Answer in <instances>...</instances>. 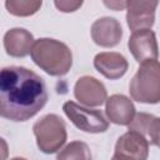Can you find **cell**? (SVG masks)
<instances>
[{"mask_svg":"<svg viewBox=\"0 0 160 160\" xmlns=\"http://www.w3.org/2000/svg\"><path fill=\"white\" fill-rule=\"evenodd\" d=\"M48 102L44 80L24 66H6L0 72V114L11 121H26Z\"/></svg>","mask_w":160,"mask_h":160,"instance_id":"6da1fadb","label":"cell"},{"mask_svg":"<svg viewBox=\"0 0 160 160\" xmlns=\"http://www.w3.org/2000/svg\"><path fill=\"white\" fill-rule=\"evenodd\" d=\"M32 61L51 76H62L72 66L70 48L51 38H40L35 41L30 52Z\"/></svg>","mask_w":160,"mask_h":160,"instance_id":"7a4b0ae2","label":"cell"},{"mask_svg":"<svg viewBox=\"0 0 160 160\" xmlns=\"http://www.w3.org/2000/svg\"><path fill=\"white\" fill-rule=\"evenodd\" d=\"M132 100L141 104H158L160 101V62L149 60L141 62L129 84Z\"/></svg>","mask_w":160,"mask_h":160,"instance_id":"3957f363","label":"cell"},{"mask_svg":"<svg viewBox=\"0 0 160 160\" xmlns=\"http://www.w3.org/2000/svg\"><path fill=\"white\" fill-rule=\"evenodd\" d=\"M36 145L44 154L59 151L68 139L64 120L56 114H48L40 118L32 126Z\"/></svg>","mask_w":160,"mask_h":160,"instance_id":"277c9868","label":"cell"},{"mask_svg":"<svg viewBox=\"0 0 160 160\" xmlns=\"http://www.w3.org/2000/svg\"><path fill=\"white\" fill-rule=\"evenodd\" d=\"M62 110L68 119L80 130L91 134L105 132L109 128V121L100 110L88 109L78 105L74 101H66L62 105Z\"/></svg>","mask_w":160,"mask_h":160,"instance_id":"5b68a950","label":"cell"},{"mask_svg":"<svg viewBox=\"0 0 160 160\" xmlns=\"http://www.w3.org/2000/svg\"><path fill=\"white\" fill-rule=\"evenodd\" d=\"M149 140L145 135L129 130L122 134L116 144L112 160H148Z\"/></svg>","mask_w":160,"mask_h":160,"instance_id":"8992f818","label":"cell"},{"mask_svg":"<svg viewBox=\"0 0 160 160\" xmlns=\"http://www.w3.org/2000/svg\"><path fill=\"white\" fill-rule=\"evenodd\" d=\"M76 100L86 108L101 106L108 100V91L104 84L94 76H81L74 86Z\"/></svg>","mask_w":160,"mask_h":160,"instance_id":"52a82bcc","label":"cell"},{"mask_svg":"<svg viewBox=\"0 0 160 160\" xmlns=\"http://www.w3.org/2000/svg\"><path fill=\"white\" fill-rule=\"evenodd\" d=\"M158 1H126V22L132 32L151 29L155 22Z\"/></svg>","mask_w":160,"mask_h":160,"instance_id":"ba28073f","label":"cell"},{"mask_svg":"<svg viewBox=\"0 0 160 160\" xmlns=\"http://www.w3.org/2000/svg\"><path fill=\"white\" fill-rule=\"evenodd\" d=\"M128 46L134 59L141 64L149 60H158L159 45L156 35L152 30H139L131 34L128 41Z\"/></svg>","mask_w":160,"mask_h":160,"instance_id":"9c48e42d","label":"cell"},{"mask_svg":"<svg viewBox=\"0 0 160 160\" xmlns=\"http://www.w3.org/2000/svg\"><path fill=\"white\" fill-rule=\"evenodd\" d=\"M90 34L96 45L101 48H114L122 38V28L115 18L104 16L92 22Z\"/></svg>","mask_w":160,"mask_h":160,"instance_id":"30bf717a","label":"cell"},{"mask_svg":"<svg viewBox=\"0 0 160 160\" xmlns=\"http://www.w3.org/2000/svg\"><path fill=\"white\" fill-rule=\"evenodd\" d=\"M94 66L105 78L110 80H116L126 74L129 69V62L126 58L120 52L105 51L95 55Z\"/></svg>","mask_w":160,"mask_h":160,"instance_id":"8fae6325","label":"cell"},{"mask_svg":"<svg viewBox=\"0 0 160 160\" xmlns=\"http://www.w3.org/2000/svg\"><path fill=\"white\" fill-rule=\"evenodd\" d=\"M105 112L108 116V120L116 125H130L134 120L136 111L135 106L132 104V100H130L128 96L121 94H114L106 100L105 105Z\"/></svg>","mask_w":160,"mask_h":160,"instance_id":"7c38bea8","label":"cell"},{"mask_svg":"<svg viewBox=\"0 0 160 160\" xmlns=\"http://www.w3.org/2000/svg\"><path fill=\"white\" fill-rule=\"evenodd\" d=\"M35 39L30 31L22 28H14L4 35V48L8 55L12 58H25L32 50Z\"/></svg>","mask_w":160,"mask_h":160,"instance_id":"4fadbf2b","label":"cell"},{"mask_svg":"<svg viewBox=\"0 0 160 160\" xmlns=\"http://www.w3.org/2000/svg\"><path fill=\"white\" fill-rule=\"evenodd\" d=\"M129 130L148 135L150 142L160 148V118L146 112H138L129 125Z\"/></svg>","mask_w":160,"mask_h":160,"instance_id":"5bb4252c","label":"cell"},{"mask_svg":"<svg viewBox=\"0 0 160 160\" xmlns=\"http://www.w3.org/2000/svg\"><path fill=\"white\" fill-rule=\"evenodd\" d=\"M56 160H92V156L86 142L75 140L60 150Z\"/></svg>","mask_w":160,"mask_h":160,"instance_id":"9a60e30c","label":"cell"},{"mask_svg":"<svg viewBox=\"0 0 160 160\" xmlns=\"http://www.w3.org/2000/svg\"><path fill=\"white\" fill-rule=\"evenodd\" d=\"M41 0H6L5 8L9 14L15 16H30L41 8Z\"/></svg>","mask_w":160,"mask_h":160,"instance_id":"2e32d148","label":"cell"},{"mask_svg":"<svg viewBox=\"0 0 160 160\" xmlns=\"http://www.w3.org/2000/svg\"><path fill=\"white\" fill-rule=\"evenodd\" d=\"M54 5L56 6V9L59 11H62V12H72V11H76L81 5H82V1H69V0H56L54 1Z\"/></svg>","mask_w":160,"mask_h":160,"instance_id":"e0dca14e","label":"cell"},{"mask_svg":"<svg viewBox=\"0 0 160 160\" xmlns=\"http://www.w3.org/2000/svg\"><path fill=\"white\" fill-rule=\"evenodd\" d=\"M104 4L112 9V10H122V9H126V1H104Z\"/></svg>","mask_w":160,"mask_h":160,"instance_id":"ac0fdd59","label":"cell"},{"mask_svg":"<svg viewBox=\"0 0 160 160\" xmlns=\"http://www.w3.org/2000/svg\"><path fill=\"white\" fill-rule=\"evenodd\" d=\"M10 160H26V159H25V158H19V156H18V158H12V159H10Z\"/></svg>","mask_w":160,"mask_h":160,"instance_id":"d6986e66","label":"cell"}]
</instances>
